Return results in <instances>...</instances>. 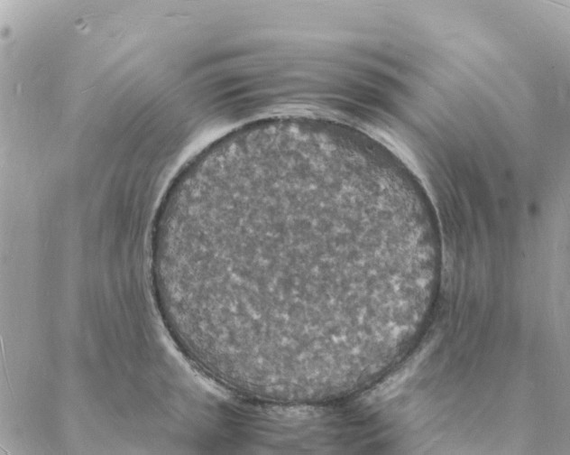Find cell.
Instances as JSON below:
<instances>
[{
    "instance_id": "obj_1",
    "label": "cell",
    "mask_w": 570,
    "mask_h": 455,
    "mask_svg": "<svg viewBox=\"0 0 570 455\" xmlns=\"http://www.w3.org/2000/svg\"><path fill=\"white\" fill-rule=\"evenodd\" d=\"M346 208L334 182L303 170L262 172L189 195L179 238L196 323L286 343L324 333L328 251Z\"/></svg>"
}]
</instances>
